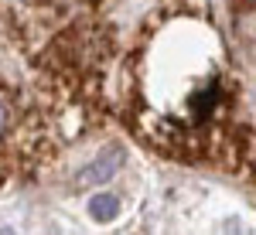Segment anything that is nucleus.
<instances>
[{
    "mask_svg": "<svg viewBox=\"0 0 256 235\" xmlns=\"http://www.w3.org/2000/svg\"><path fill=\"white\" fill-rule=\"evenodd\" d=\"M120 164H123V150H120V147H110V150L99 157L96 164H89V167L82 171L79 184H102V181H110Z\"/></svg>",
    "mask_w": 256,
    "mask_h": 235,
    "instance_id": "obj_1",
    "label": "nucleus"
},
{
    "mask_svg": "<svg viewBox=\"0 0 256 235\" xmlns=\"http://www.w3.org/2000/svg\"><path fill=\"white\" fill-rule=\"evenodd\" d=\"M89 215L96 218V222H110V218L120 215V198L113 195H96L89 201Z\"/></svg>",
    "mask_w": 256,
    "mask_h": 235,
    "instance_id": "obj_2",
    "label": "nucleus"
},
{
    "mask_svg": "<svg viewBox=\"0 0 256 235\" xmlns=\"http://www.w3.org/2000/svg\"><path fill=\"white\" fill-rule=\"evenodd\" d=\"M7 126H10V102L0 96V140L7 137Z\"/></svg>",
    "mask_w": 256,
    "mask_h": 235,
    "instance_id": "obj_3",
    "label": "nucleus"
}]
</instances>
